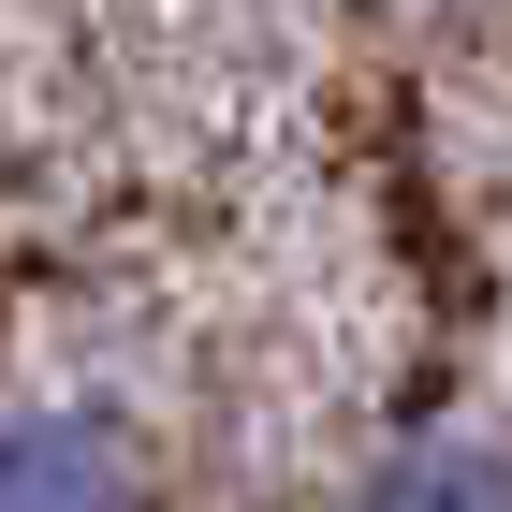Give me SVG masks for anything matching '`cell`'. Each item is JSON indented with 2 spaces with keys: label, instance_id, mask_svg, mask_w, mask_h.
<instances>
[{
  "label": "cell",
  "instance_id": "obj_1",
  "mask_svg": "<svg viewBox=\"0 0 512 512\" xmlns=\"http://www.w3.org/2000/svg\"><path fill=\"white\" fill-rule=\"evenodd\" d=\"M0 512H161V483L103 410H0Z\"/></svg>",
  "mask_w": 512,
  "mask_h": 512
},
{
  "label": "cell",
  "instance_id": "obj_2",
  "mask_svg": "<svg viewBox=\"0 0 512 512\" xmlns=\"http://www.w3.org/2000/svg\"><path fill=\"white\" fill-rule=\"evenodd\" d=\"M352 512H512V454L469 439V425H410V439L366 454Z\"/></svg>",
  "mask_w": 512,
  "mask_h": 512
}]
</instances>
